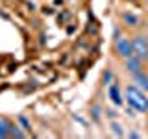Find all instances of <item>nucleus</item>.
<instances>
[{"label":"nucleus","mask_w":148,"mask_h":139,"mask_svg":"<svg viewBox=\"0 0 148 139\" xmlns=\"http://www.w3.org/2000/svg\"><path fill=\"white\" fill-rule=\"evenodd\" d=\"M122 22L128 28H137L141 24V19H139V15H135V13H132V11H124L122 13Z\"/></svg>","instance_id":"0eeeda50"},{"label":"nucleus","mask_w":148,"mask_h":139,"mask_svg":"<svg viewBox=\"0 0 148 139\" xmlns=\"http://www.w3.org/2000/svg\"><path fill=\"white\" fill-rule=\"evenodd\" d=\"M106 117L111 119V120L117 119V111H115V109H106Z\"/></svg>","instance_id":"ddd939ff"},{"label":"nucleus","mask_w":148,"mask_h":139,"mask_svg":"<svg viewBox=\"0 0 148 139\" xmlns=\"http://www.w3.org/2000/svg\"><path fill=\"white\" fill-rule=\"evenodd\" d=\"M124 69L132 74V72H137L143 69V59L137 58V56H128V58H124Z\"/></svg>","instance_id":"423d86ee"},{"label":"nucleus","mask_w":148,"mask_h":139,"mask_svg":"<svg viewBox=\"0 0 148 139\" xmlns=\"http://www.w3.org/2000/svg\"><path fill=\"white\" fill-rule=\"evenodd\" d=\"M124 102L133 111H139V113H146L148 111V95L143 89H139L137 85H133V83L126 85V89H124Z\"/></svg>","instance_id":"f257e3e1"},{"label":"nucleus","mask_w":148,"mask_h":139,"mask_svg":"<svg viewBox=\"0 0 148 139\" xmlns=\"http://www.w3.org/2000/svg\"><path fill=\"white\" fill-rule=\"evenodd\" d=\"M146 2H148V0H146Z\"/></svg>","instance_id":"a211bd4d"},{"label":"nucleus","mask_w":148,"mask_h":139,"mask_svg":"<svg viewBox=\"0 0 148 139\" xmlns=\"http://www.w3.org/2000/svg\"><path fill=\"white\" fill-rule=\"evenodd\" d=\"M108 95H109L111 102H113L117 108H122V106L126 104V102H124V95H122V91H120V87H119V83H111Z\"/></svg>","instance_id":"20e7f679"},{"label":"nucleus","mask_w":148,"mask_h":139,"mask_svg":"<svg viewBox=\"0 0 148 139\" xmlns=\"http://www.w3.org/2000/svg\"><path fill=\"white\" fill-rule=\"evenodd\" d=\"M109 130H111V133H113V136H117V137H124V136H126V133H124L122 124H120L119 120H115V119L109 122Z\"/></svg>","instance_id":"6e6552de"},{"label":"nucleus","mask_w":148,"mask_h":139,"mask_svg":"<svg viewBox=\"0 0 148 139\" xmlns=\"http://www.w3.org/2000/svg\"><path fill=\"white\" fill-rule=\"evenodd\" d=\"M9 126H11L9 119H6V117H0V139L8 137V133H9Z\"/></svg>","instance_id":"9d476101"},{"label":"nucleus","mask_w":148,"mask_h":139,"mask_svg":"<svg viewBox=\"0 0 148 139\" xmlns=\"http://www.w3.org/2000/svg\"><path fill=\"white\" fill-rule=\"evenodd\" d=\"M100 106H92V109H91V117L92 119H95L96 120V122H98V120H100Z\"/></svg>","instance_id":"9b49d317"},{"label":"nucleus","mask_w":148,"mask_h":139,"mask_svg":"<svg viewBox=\"0 0 148 139\" xmlns=\"http://www.w3.org/2000/svg\"><path fill=\"white\" fill-rule=\"evenodd\" d=\"M128 137H130V139H133V137L137 139V137H141V133H139V132H135V130H132V132L128 133Z\"/></svg>","instance_id":"dca6fc26"},{"label":"nucleus","mask_w":148,"mask_h":139,"mask_svg":"<svg viewBox=\"0 0 148 139\" xmlns=\"http://www.w3.org/2000/svg\"><path fill=\"white\" fill-rule=\"evenodd\" d=\"M130 43H132V52L133 56L141 58L143 61L148 59V39L143 34H137L133 37H130Z\"/></svg>","instance_id":"f03ea898"},{"label":"nucleus","mask_w":148,"mask_h":139,"mask_svg":"<svg viewBox=\"0 0 148 139\" xmlns=\"http://www.w3.org/2000/svg\"><path fill=\"white\" fill-rule=\"evenodd\" d=\"M111 76H113V74H111V71H106V74H104V83H106V85H109Z\"/></svg>","instance_id":"4468645a"},{"label":"nucleus","mask_w":148,"mask_h":139,"mask_svg":"<svg viewBox=\"0 0 148 139\" xmlns=\"http://www.w3.org/2000/svg\"><path fill=\"white\" fill-rule=\"evenodd\" d=\"M132 82H133V85L139 87V89L148 93V72H145L143 69L137 71V72H132Z\"/></svg>","instance_id":"39448f33"},{"label":"nucleus","mask_w":148,"mask_h":139,"mask_svg":"<svg viewBox=\"0 0 148 139\" xmlns=\"http://www.w3.org/2000/svg\"><path fill=\"white\" fill-rule=\"evenodd\" d=\"M119 37H122V32H120L119 28H115V32H113V41H115V39H119Z\"/></svg>","instance_id":"2eb2a0df"},{"label":"nucleus","mask_w":148,"mask_h":139,"mask_svg":"<svg viewBox=\"0 0 148 139\" xmlns=\"http://www.w3.org/2000/svg\"><path fill=\"white\" fill-rule=\"evenodd\" d=\"M115 54L119 56V58H128V56H132V43H130L128 37H119V39H115Z\"/></svg>","instance_id":"7ed1b4c3"},{"label":"nucleus","mask_w":148,"mask_h":139,"mask_svg":"<svg viewBox=\"0 0 148 139\" xmlns=\"http://www.w3.org/2000/svg\"><path fill=\"white\" fill-rule=\"evenodd\" d=\"M145 37H146V39H148V28H146V32H145Z\"/></svg>","instance_id":"f3484780"},{"label":"nucleus","mask_w":148,"mask_h":139,"mask_svg":"<svg viewBox=\"0 0 148 139\" xmlns=\"http://www.w3.org/2000/svg\"><path fill=\"white\" fill-rule=\"evenodd\" d=\"M8 137H13V139H24V137H26V133L21 130V126H17V124H11V126H9V133H8Z\"/></svg>","instance_id":"1a4fd4ad"},{"label":"nucleus","mask_w":148,"mask_h":139,"mask_svg":"<svg viewBox=\"0 0 148 139\" xmlns=\"http://www.w3.org/2000/svg\"><path fill=\"white\" fill-rule=\"evenodd\" d=\"M18 122L22 124V128H24V130H30V122H28V119L24 117V115H21V117H18Z\"/></svg>","instance_id":"f8f14e48"}]
</instances>
